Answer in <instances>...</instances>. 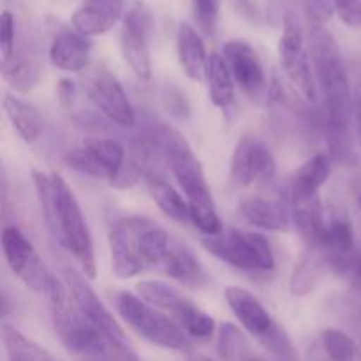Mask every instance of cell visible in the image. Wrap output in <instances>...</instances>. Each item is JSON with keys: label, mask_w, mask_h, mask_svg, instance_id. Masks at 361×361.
Instances as JSON below:
<instances>
[{"label": "cell", "mask_w": 361, "mask_h": 361, "mask_svg": "<svg viewBox=\"0 0 361 361\" xmlns=\"http://www.w3.org/2000/svg\"><path fill=\"white\" fill-rule=\"evenodd\" d=\"M309 53L317 90L324 101V123L334 154L345 155L355 118V99L341 46L326 27L309 25Z\"/></svg>", "instance_id": "1"}, {"label": "cell", "mask_w": 361, "mask_h": 361, "mask_svg": "<svg viewBox=\"0 0 361 361\" xmlns=\"http://www.w3.org/2000/svg\"><path fill=\"white\" fill-rule=\"evenodd\" d=\"M32 178L49 231L59 240L60 245L71 252L74 261L80 264L81 271L88 279H95L97 263H95L94 240L87 219L71 187L59 173L34 169Z\"/></svg>", "instance_id": "2"}, {"label": "cell", "mask_w": 361, "mask_h": 361, "mask_svg": "<svg viewBox=\"0 0 361 361\" xmlns=\"http://www.w3.org/2000/svg\"><path fill=\"white\" fill-rule=\"evenodd\" d=\"M147 133L157 150L159 159L169 166L189 203L190 222L204 236L221 235L222 222L217 214L214 194L207 182L203 166L194 155L185 136L168 126H157Z\"/></svg>", "instance_id": "3"}, {"label": "cell", "mask_w": 361, "mask_h": 361, "mask_svg": "<svg viewBox=\"0 0 361 361\" xmlns=\"http://www.w3.org/2000/svg\"><path fill=\"white\" fill-rule=\"evenodd\" d=\"M46 296L55 334L67 351L94 361H137L129 345L113 341L81 316L66 282L55 277Z\"/></svg>", "instance_id": "4"}, {"label": "cell", "mask_w": 361, "mask_h": 361, "mask_svg": "<svg viewBox=\"0 0 361 361\" xmlns=\"http://www.w3.org/2000/svg\"><path fill=\"white\" fill-rule=\"evenodd\" d=\"M108 242L111 268L120 279H133L148 268H159L171 247L168 231L140 215L115 222Z\"/></svg>", "instance_id": "5"}, {"label": "cell", "mask_w": 361, "mask_h": 361, "mask_svg": "<svg viewBox=\"0 0 361 361\" xmlns=\"http://www.w3.org/2000/svg\"><path fill=\"white\" fill-rule=\"evenodd\" d=\"M120 319L143 341L157 348L176 353H190L194 344L185 331L162 310L145 302L140 295L120 291L115 300Z\"/></svg>", "instance_id": "6"}, {"label": "cell", "mask_w": 361, "mask_h": 361, "mask_svg": "<svg viewBox=\"0 0 361 361\" xmlns=\"http://www.w3.org/2000/svg\"><path fill=\"white\" fill-rule=\"evenodd\" d=\"M226 302L240 324L256 337L268 351L281 361H298L295 348L286 331L275 323L263 303L245 288L229 286L224 291Z\"/></svg>", "instance_id": "7"}, {"label": "cell", "mask_w": 361, "mask_h": 361, "mask_svg": "<svg viewBox=\"0 0 361 361\" xmlns=\"http://www.w3.org/2000/svg\"><path fill=\"white\" fill-rule=\"evenodd\" d=\"M203 247L236 270L264 274L275 268L274 250L261 233L229 229L217 236H204Z\"/></svg>", "instance_id": "8"}, {"label": "cell", "mask_w": 361, "mask_h": 361, "mask_svg": "<svg viewBox=\"0 0 361 361\" xmlns=\"http://www.w3.org/2000/svg\"><path fill=\"white\" fill-rule=\"evenodd\" d=\"M137 295L155 309L171 317L190 341H208L215 334L214 317L208 316L192 300L183 296L166 282L145 281L136 286Z\"/></svg>", "instance_id": "9"}, {"label": "cell", "mask_w": 361, "mask_h": 361, "mask_svg": "<svg viewBox=\"0 0 361 361\" xmlns=\"http://www.w3.org/2000/svg\"><path fill=\"white\" fill-rule=\"evenodd\" d=\"M279 60L286 78L307 102L316 104L319 97L312 60L305 44V32L296 14L288 13L284 18L282 35L279 39Z\"/></svg>", "instance_id": "10"}, {"label": "cell", "mask_w": 361, "mask_h": 361, "mask_svg": "<svg viewBox=\"0 0 361 361\" xmlns=\"http://www.w3.org/2000/svg\"><path fill=\"white\" fill-rule=\"evenodd\" d=\"M2 249L9 270L32 291L46 295L55 277L20 228L6 226L2 229Z\"/></svg>", "instance_id": "11"}, {"label": "cell", "mask_w": 361, "mask_h": 361, "mask_svg": "<svg viewBox=\"0 0 361 361\" xmlns=\"http://www.w3.org/2000/svg\"><path fill=\"white\" fill-rule=\"evenodd\" d=\"M277 175V162L263 140L243 136L236 143L229 166V180L236 189L267 185Z\"/></svg>", "instance_id": "12"}, {"label": "cell", "mask_w": 361, "mask_h": 361, "mask_svg": "<svg viewBox=\"0 0 361 361\" xmlns=\"http://www.w3.org/2000/svg\"><path fill=\"white\" fill-rule=\"evenodd\" d=\"M150 28L152 16L143 4L130 7L122 20L120 46L123 60L140 80L152 78Z\"/></svg>", "instance_id": "13"}, {"label": "cell", "mask_w": 361, "mask_h": 361, "mask_svg": "<svg viewBox=\"0 0 361 361\" xmlns=\"http://www.w3.org/2000/svg\"><path fill=\"white\" fill-rule=\"evenodd\" d=\"M63 282H66V286L69 288L74 303H76V307L80 309L81 316H83L92 326L101 330L102 334L111 337L113 341L129 345L126 331H123L122 326L116 323L113 314L106 309L102 300L95 295L94 288L90 286L88 277L83 271H78L74 270V268H66V270H63Z\"/></svg>", "instance_id": "14"}, {"label": "cell", "mask_w": 361, "mask_h": 361, "mask_svg": "<svg viewBox=\"0 0 361 361\" xmlns=\"http://www.w3.org/2000/svg\"><path fill=\"white\" fill-rule=\"evenodd\" d=\"M222 56L240 90L252 101L263 97L267 90V73L256 49L243 39H231L222 48Z\"/></svg>", "instance_id": "15"}, {"label": "cell", "mask_w": 361, "mask_h": 361, "mask_svg": "<svg viewBox=\"0 0 361 361\" xmlns=\"http://www.w3.org/2000/svg\"><path fill=\"white\" fill-rule=\"evenodd\" d=\"M88 99L99 113L120 127H133L136 123V111L115 74L102 69L92 78L88 87Z\"/></svg>", "instance_id": "16"}, {"label": "cell", "mask_w": 361, "mask_h": 361, "mask_svg": "<svg viewBox=\"0 0 361 361\" xmlns=\"http://www.w3.org/2000/svg\"><path fill=\"white\" fill-rule=\"evenodd\" d=\"M92 41L76 28L63 27L55 32L49 44V62L66 73H80L90 63Z\"/></svg>", "instance_id": "17"}, {"label": "cell", "mask_w": 361, "mask_h": 361, "mask_svg": "<svg viewBox=\"0 0 361 361\" xmlns=\"http://www.w3.org/2000/svg\"><path fill=\"white\" fill-rule=\"evenodd\" d=\"M126 0H83L74 11L71 23L80 34L95 37L111 30L126 14Z\"/></svg>", "instance_id": "18"}, {"label": "cell", "mask_w": 361, "mask_h": 361, "mask_svg": "<svg viewBox=\"0 0 361 361\" xmlns=\"http://www.w3.org/2000/svg\"><path fill=\"white\" fill-rule=\"evenodd\" d=\"M316 247H319L324 252L330 270H334L341 277L345 274L349 264L353 263V259L358 254L355 245L353 226L345 219L341 217H335L330 222H326L323 238H321L319 245Z\"/></svg>", "instance_id": "19"}, {"label": "cell", "mask_w": 361, "mask_h": 361, "mask_svg": "<svg viewBox=\"0 0 361 361\" xmlns=\"http://www.w3.org/2000/svg\"><path fill=\"white\" fill-rule=\"evenodd\" d=\"M238 215L243 222L263 231L288 233L293 224L291 210L284 203L259 196L240 201Z\"/></svg>", "instance_id": "20"}, {"label": "cell", "mask_w": 361, "mask_h": 361, "mask_svg": "<svg viewBox=\"0 0 361 361\" xmlns=\"http://www.w3.org/2000/svg\"><path fill=\"white\" fill-rule=\"evenodd\" d=\"M331 175V159L328 154H316L303 162L289 182L291 204L319 197V190Z\"/></svg>", "instance_id": "21"}, {"label": "cell", "mask_w": 361, "mask_h": 361, "mask_svg": "<svg viewBox=\"0 0 361 361\" xmlns=\"http://www.w3.org/2000/svg\"><path fill=\"white\" fill-rule=\"evenodd\" d=\"M176 53H178V62L187 78L197 83L204 81L210 55L207 53V46L200 30H196L192 25L180 23L178 32H176Z\"/></svg>", "instance_id": "22"}, {"label": "cell", "mask_w": 361, "mask_h": 361, "mask_svg": "<svg viewBox=\"0 0 361 361\" xmlns=\"http://www.w3.org/2000/svg\"><path fill=\"white\" fill-rule=\"evenodd\" d=\"M328 270H330V267H328L323 250L319 247L307 245V249L300 254L298 261L291 271L289 293L293 296H298V298L310 295L321 284Z\"/></svg>", "instance_id": "23"}, {"label": "cell", "mask_w": 361, "mask_h": 361, "mask_svg": "<svg viewBox=\"0 0 361 361\" xmlns=\"http://www.w3.org/2000/svg\"><path fill=\"white\" fill-rule=\"evenodd\" d=\"M159 270L166 277L173 279L187 288H203L208 282V275L200 259L180 243H171Z\"/></svg>", "instance_id": "24"}, {"label": "cell", "mask_w": 361, "mask_h": 361, "mask_svg": "<svg viewBox=\"0 0 361 361\" xmlns=\"http://www.w3.org/2000/svg\"><path fill=\"white\" fill-rule=\"evenodd\" d=\"M2 106L13 129L25 143H35L41 137L44 130V120L34 104L16 95L6 94L2 99Z\"/></svg>", "instance_id": "25"}, {"label": "cell", "mask_w": 361, "mask_h": 361, "mask_svg": "<svg viewBox=\"0 0 361 361\" xmlns=\"http://www.w3.org/2000/svg\"><path fill=\"white\" fill-rule=\"evenodd\" d=\"M147 189L152 201L157 204L159 210H161L166 217H169L175 222H180V224L190 222L189 203H187L185 196H183L182 192H178L171 183H168L166 180H162L161 176L150 173V175L147 176Z\"/></svg>", "instance_id": "26"}, {"label": "cell", "mask_w": 361, "mask_h": 361, "mask_svg": "<svg viewBox=\"0 0 361 361\" xmlns=\"http://www.w3.org/2000/svg\"><path fill=\"white\" fill-rule=\"evenodd\" d=\"M207 87L212 104L221 109H228L235 99V80L231 76L224 56L212 53L207 67Z\"/></svg>", "instance_id": "27"}, {"label": "cell", "mask_w": 361, "mask_h": 361, "mask_svg": "<svg viewBox=\"0 0 361 361\" xmlns=\"http://www.w3.org/2000/svg\"><path fill=\"white\" fill-rule=\"evenodd\" d=\"M291 215L293 224L296 226V229L302 235V238L305 240L307 245H319L324 228H326L323 204H321L319 197L291 204Z\"/></svg>", "instance_id": "28"}, {"label": "cell", "mask_w": 361, "mask_h": 361, "mask_svg": "<svg viewBox=\"0 0 361 361\" xmlns=\"http://www.w3.org/2000/svg\"><path fill=\"white\" fill-rule=\"evenodd\" d=\"M2 337L9 361H59L51 353L25 337L18 328L11 324L4 323Z\"/></svg>", "instance_id": "29"}, {"label": "cell", "mask_w": 361, "mask_h": 361, "mask_svg": "<svg viewBox=\"0 0 361 361\" xmlns=\"http://www.w3.org/2000/svg\"><path fill=\"white\" fill-rule=\"evenodd\" d=\"M2 78L11 88L27 94L41 80V67L30 56L13 55L7 62H2Z\"/></svg>", "instance_id": "30"}, {"label": "cell", "mask_w": 361, "mask_h": 361, "mask_svg": "<svg viewBox=\"0 0 361 361\" xmlns=\"http://www.w3.org/2000/svg\"><path fill=\"white\" fill-rule=\"evenodd\" d=\"M217 351L224 361H250L254 358L243 331L231 323H222L219 326Z\"/></svg>", "instance_id": "31"}, {"label": "cell", "mask_w": 361, "mask_h": 361, "mask_svg": "<svg viewBox=\"0 0 361 361\" xmlns=\"http://www.w3.org/2000/svg\"><path fill=\"white\" fill-rule=\"evenodd\" d=\"M321 348L328 361H361L360 345L337 328H326L321 334Z\"/></svg>", "instance_id": "32"}, {"label": "cell", "mask_w": 361, "mask_h": 361, "mask_svg": "<svg viewBox=\"0 0 361 361\" xmlns=\"http://www.w3.org/2000/svg\"><path fill=\"white\" fill-rule=\"evenodd\" d=\"M222 0H190L194 23L204 35H214L221 16Z\"/></svg>", "instance_id": "33"}, {"label": "cell", "mask_w": 361, "mask_h": 361, "mask_svg": "<svg viewBox=\"0 0 361 361\" xmlns=\"http://www.w3.org/2000/svg\"><path fill=\"white\" fill-rule=\"evenodd\" d=\"M14 35H16V21L11 11H4L0 16V55L2 62H7L14 55Z\"/></svg>", "instance_id": "34"}, {"label": "cell", "mask_w": 361, "mask_h": 361, "mask_svg": "<svg viewBox=\"0 0 361 361\" xmlns=\"http://www.w3.org/2000/svg\"><path fill=\"white\" fill-rule=\"evenodd\" d=\"M334 11L349 28H361V0H331Z\"/></svg>", "instance_id": "35"}, {"label": "cell", "mask_w": 361, "mask_h": 361, "mask_svg": "<svg viewBox=\"0 0 361 361\" xmlns=\"http://www.w3.org/2000/svg\"><path fill=\"white\" fill-rule=\"evenodd\" d=\"M305 11L309 25H319V27H326L328 20L335 13L331 0H305Z\"/></svg>", "instance_id": "36"}, {"label": "cell", "mask_w": 361, "mask_h": 361, "mask_svg": "<svg viewBox=\"0 0 361 361\" xmlns=\"http://www.w3.org/2000/svg\"><path fill=\"white\" fill-rule=\"evenodd\" d=\"M344 279H348L351 282V286L355 289L361 291V254H356V257L353 259V263L349 264V268L345 270V274L342 275Z\"/></svg>", "instance_id": "37"}, {"label": "cell", "mask_w": 361, "mask_h": 361, "mask_svg": "<svg viewBox=\"0 0 361 361\" xmlns=\"http://www.w3.org/2000/svg\"><path fill=\"white\" fill-rule=\"evenodd\" d=\"M355 122H356V133H358V141L361 145V90L355 101Z\"/></svg>", "instance_id": "38"}, {"label": "cell", "mask_w": 361, "mask_h": 361, "mask_svg": "<svg viewBox=\"0 0 361 361\" xmlns=\"http://www.w3.org/2000/svg\"><path fill=\"white\" fill-rule=\"evenodd\" d=\"M187 361H214V360L208 358V356H203V355H192Z\"/></svg>", "instance_id": "39"}, {"label": "cell", "mask_w": 361, "mask_h": 361, "mask_svg": "<svg viewBox=\"0 0 361 361\" xmlns=\"http://www.w3.org/2000/svg\"><path fill=\"white\" fill-rule=\"evenodd\" d=\"M250 361H268V360H263V358H256V356H254V358L250 360Z\"/></svg>", "instance_id": "40"}, {"label": "cell", "mask_w": 361, "mask_h": 361, "mask_svg": "<svg viewBox=\"0 0 361 361\" xmlns=\"http://www.w3.org/2000/svg\"><path fill=\"white\" fill-rule=\"evenodd\" d=\"M360 335H361V316H360Z\"/></svg>", "instance_id": "41"}, {"label": "cell", "mask_w": 361, "mask_h": 361, "mask_svg": "<svg viewBox=\"0 0 361 361\" xmlns=\"http://www.w3.org/2000/svg\"><path fill=\"white\" fill-rule=\"evenodd\" d=\"M360 207H361V196H360Z\"/></svg>", "instance_id": "42"}]
</instances>
